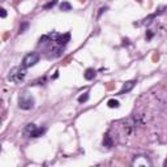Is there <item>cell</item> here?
Instances as JSON below:
<instances>
[{"label":"cell","instance_id":"6","mask_svg":"<svg viewBox=\"0 0 167 167\" xmlns=\"http://www.w3.org/2000/svg\"><path fill=\"white\" fill-rule=\"evenodd\" d=\"M135 85H136V81H135V80H131V81H127V82H125L124 85H123V88H121V90L119 91V94H120V95H121V94H124V93H128V91H131L133 88H135Z\"/></svg>","mask_w":167,"mask_h":167},{"label":"cell","instance_id":"13","mask_svg":"<svg viewBox=\"0 0 167 167\" xmlns=\"http://www.w3.org/2000/svg\"><path fill=\"white\" fill-rule=\"evenodd\" d=\"M107 106L110 108H118L119 107V102L116 101V99H110V101L107 102Z\"/></svg>","mask_w":167,"mask_h":167},{"label":"cell","instance_id":"5","mask_svg":"<svg viewBox=\"0 0 167 167\" xmlns=\"http://www.w3.org/2000/svg\"><path fill=\"white\" fill-rule=\"evenodd\" d=\"M69 39H71V34H69V33H65V34H58L56 38H55V42H56L59 46L64 47L69 42Z\"/></svg>","mask_w":167,"mask_h":167},{"label":"cell","instance_id":"17","mask_svg":"<svg viewBox=\"0 0 167 167\" xmlns=\"http://www.w3.org/2000/svg\"><path fill=\"white\" fill-rule=\"evenodd\" d=\"M152 37H153V33H152V30H149V32H147V34H146V39L147 41L152 39Z\"/></svg>","mask_w":167,"mask_h":167},{"label":"cell","instance_id":"3","mask_svg":"<svg viewBox=\"0 0 167 167\" xmlns=\"http://www.w3.org/2000/svg\"><path fill=\"white\" fill-rule=\"evenodd\" d=\"M38 62H39V55H38L37 52H30V54H27L26 56L24 58L22 65H24L25 68H32V67H34Z\"/></svg>","mask_w":167,"mask_h":167},{"label":"cell","instance_id":"10","mask_svg":"<svg viewBox=\"0 0 167 167\" xmlns=\"http://www.w3.org/2000/svg\"><path fill=\"white\" fill-rule=\"evenodd\" d=\"M44 132H46V128H43V127H39V128H35L34 129V132L32 133V137H39V136L42 135H44Z\"/></svg>","mask_w":167,"mask_h":167},{"label":"cell","instance_id":"14","mask_svg":"<svg viewBox=\"0 0 167 167\" xmlns=\"http://www.w3.org/2000/svg\"><path fill=\"white\" fill-rule=\"evenodd\" d=\"M27 27H29V22L27 21H25V22H22V24L20 25V29H18V33H25V30L27 29Z\"/></svg>","mask_w":167,"mask_h":167},{"label":"cell","instance_id":"16","mask_svg":"<svg viewBox=\"0 0 167 167\" xmlns=\"http://www.w3.org/2000/svg\"><path fill=\"white\" fill-rule=\"evenodd\" d=\"M0 16H1V18L7 17V11H5L4 8H1V9H0Z\"/></svg>","mask_w":167,"mask_h":167},{"label":"cell","instance_id":"19","mask_svg":"<svg viewBox=\"0 0 167 167\" xmlns=\"http://www.w3.org/2000/svg\"><path fill=\"white\" fill-rule=\"evenodd\" d=\"M163 166H165V167H167V159L165 161V163H163Z\"/></svg>","mask_w":167,"mask_h":167},{"label":"cell","instance_id":"9","mask_svg":"<svg viewBox=\"0 0 167 167\" xmlns=\"http://www.w3.org/2000/svg\"><path fill=\"white\" fill-rule=\"evenodd\" d=\"M103 146H106V149H110V147L114 146V141L111 138V136L108 133L105 135V138H103Z\"/></svg>","mask_w":167,"mask_h":167},{"label":"cell","instance_id":"15","mask_svg":"<svg viewBox=\"0 0 167 167\" xmlns=\"http://www.w3.org/2000/svg\"><path fill=\"white\" fill-rule=\"evenodd\" d=\"M56 4H58V0H52V1H50L48 4L44 5V9H50V8H54Z\"/></svg>","mask_w":167,"mask_h":167},{"label":"cell","instance_id":"7","mask_svg":"<svg viewBox=\"0 0 167 167\" xmlns=\"http://www.w3.org/2000/svg\"><path fill=\"white\" fill-rule=\"evenodd\" d=\"M35 128H37V125H35V124H33V123L27 124L26 127L24 128V136H25V137H32V133L34 132Z\"/></svg>","mask_w":167,"mask_h":167},{"label":"cell","instance_id":"2","mask_svg":"<svg viewBox=\"0 0 167 167\" xmlns=\"http://www.w3.org/2000/svg\"><path fill=\"white\" fill-rule=\"evenodd\" d=\"M34 98H33L32 94L29 93H22L18 97V107L21 110H32L34 107Z\"/></svg>","mask_w":167,"mask_h":167},{"label":"cell","instance_id":"11","mask_svg":"<svg viewBox=\"0 0 167 167\" xmlns=\"http://www.w3.org/2000/svg\"><path fill=\"white\" fill-rule=\"evenodd\" d=\"M60 9L64 11V12H68V11H71V9H72V5L69 4L68 1H63L62 4H60Z\"/></svg>","mask_w":167,"mask_h":167},{"label":"cell","instance_id":"4","mask_svg":"<svg viewBox=\"0 0 167 167\" xmlns=\"http://www.w3.org/2000/svg\"><path fill=\"white\" fill-rule=\"evenodd\" d=\"M132 166H136V167H150L152 166V162L150 159L147 158V155L145 154H140V155H136L132 161Z\"/></svg>","mask_w":167,"mask_h":167},{"label":"cell","instance_id":"18","mask_svg":"<svg viewBox=\"0 0 167 167\" xmlns=\"http://www.w3.org/2000/svg\"><path fill=\"white\" fill-rule=\"evenodd\" d=\"M106 9H107V7H103V8H101V9H99V13H98V17H101V15H102V13H103L105 12V11Z\"/></svg>","mask_w":167,"mask_h":167},{"label":"cell","instance_id":"12","mask_svg":"<svg viewBox=\"0 0 167 167\" xmlns=\"http://www.w3.org/2000/svg\"><path fill=\"white\" fill-rule=\"evenodd\" d=\"M89 99V91H85V93H82L81 95L79 97V102L80 103H84V102H86Z\"/></svg>","mask_w":167,"mask_h":167},{"label":"cell","instance_id":"8","mask_svg":"<svg viewBox=\"0 0 167 167\" xmlns=\"http://www.w3.org/2000/svg\"><path fill=\"white\" fill-rule=\"evenodd\" d=\"M95 74H97V72L94 71L93 68H88L85 71V73H84V77H85V80H88V81H91V80H94Z\"/></svg>","mask_w":167,"mask_h":167},{"label":"cell","instance_id":"1","mask_svg":"<svg viewBox=\"0 0 167 167\" xmlns=\"http://www.w3.org/2000/svg\"><path fill=\"white\" fill-rule=\"evenodd\" d=\"M26 76V68L24 65L21 67H15L9 71V74H8V80L11 82H15V84H20L22 80L25 79Z\"/></svg>","mask_w":167,"mask_h":167}]
</instances>
